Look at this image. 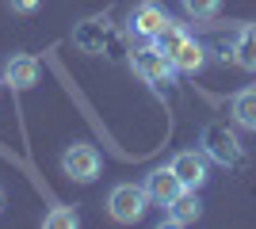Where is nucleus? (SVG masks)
<instances>
[{
  "mask_svg": "<svg viewBox=\"0 0 256 229\" xmlns=\"http://www.w3.org/2000/svg\"><path fill=\"white\" fill-rule=\"evenodd\" d=\"M199 145H203V153L214 164H222V168H241V164H245V145H241V138H237L234 130H226L222 122H206L203 134H199Z\"/></svg>",
  "mask_w": 256,
  "mask_h": 229,
  "instance_id": "obj_1",
  "label": "nucleus"
},
{
  "mask_svg": "<svg viewBox=\"0 0 256 229\" xmlns=\"http://www.w3.org/2000/svg\"><path fill=\"white\" fill-rule=\"evenodd\" d=\"M150 210V195L142 184H115L107 191V218L118 222V226H134V222L146 218Z\"/></svg>",
  "mask_w": 256,
  "mask_h": 229,
  "instance_id": "obj_2",
  "label": "nucleus"
},
{
  "mask_svg": "<svg viewBox=\"0 0 256 229\" xmlns=\"http://www.w3.org/2000/svg\"><path fill=\"white\" fill-rule=\"evenodd\" d=\"M130 69H134L146 84H172V80H176V65L168 61V54H164L157 42L134 46V54H130Z\"/></svg>",
  "mask_w": 256,
  "mask_h": 229,
  "instance_id": "obj_3",
  "label": "nucleus"
},
{
  "mask_svg": "<svg viewBox=\"0 0 256 229\" xmlns=\"http://www.w3.org/2000/svg\"><path fill=\"white\" fill-rule=\"evenodd\" d=\"M62 172L69 176V180H76V184H92V180H100V172H104V157H100L96 145L73 142L62 153Z\"/></svg>",
  "mask_w": 256,
  "mask_h": 229,
  "instance_id": "obj_4",
  "label": "nucleus"
},
{
  "mask_svg": "<svg viewBox=\"0 0 256 229\" xmlns=\"http://www.w3.org/2000/svg\"><path fill=\"white\" fill-rule=\"evenodd\" d=\"M168 23H172V15L160 8L157 0H142L138 8L130 11V19H126V34L130 38H142V42H153Z\"/></svg>",
  "mask_w": 256,
  "mask_h": 229,
  "instance_id": "obj_5",
  "label": "nucleus"
},
{
  "mask_svg": "<svg viewBox=\"0 0 256 229\" xmlns=\"http://www.w3.org/2000/svg\"><path fill=\"white\" fill-rule=\"evenodd\" d=\"M210 164L214 161L203 153V145H192V149L176 153L168 161V168L184 180V187H195V191H199V187H206V180H210Z\"/></svg>",
  "mask_w": 256,
  "mask_h": 229,
  "instance_id": "obj_6",
  "label": "nucleus"
},
{
  "mask_svg": "<svg viewBox=\"0 0 256 229\" xmlns=\"http://www.w3.org/2000/svg\"><path fill=\"white\" fill-rule=\"evenodd\" d=\"M142 187H146V195H150V207H168L172 199L184 191V180L164 164V168H153V172L142 180Z\"/></svg>",
  "mask_w": 256,
  "mask_h": 229,
  "instance_id": "obj_7",
  "label": "nucleus"
},
{
  "mask_svg": "<svg viewBox=\"0 0 256 229\" xmlns=\"http://www.w3.org/2000/svg\"><path fill=\"white\" fill-rule=\"evenodd\" d=\"M199 218H203V199H199V191H195V187H184L180 195L164 207V222H168V226H176V229L195 226Z\"/></svg>",
  "mask_w": 256,
  "mask_h": 229,
  "instance_id": "obj_8",
  "label": "nucleus"
},
{
  "mask_svg": "<svg viewBox=\"0 0 256 229\" xmlns=\"http://www.w3.org/2000/svg\"><path fill=\"white\" fill-rule=\"evenodd\" d=\"M4 84L16 88V92H27V88L38 84V61H34L31 54H12L8 61H4Z\"/></svg>",
  "mask_w": 256,
  "mask_h": 229,
  "instance_id": "obj_9",
  "label": "nucleus"
},
{
  "mask_svg": "<svg viewBox=\"0 0 256 229\" xmlns=\"http://www.w3.org/2000/svg\"><path fill=\"white\" fill-rule=\"evenodd\" d=\"M206 54H210V50H206L203 42H195L192 34H188V38H184V42L168 54V61L176 65V73L195 76V73H203V69H206Z\"/></svg>",
  "mask_w": 256,
  "mask_h": 229,
  "instance_id": "obj_10",
  "label": "nucleus"
},
{
  "mask_svg": "<svg viewBox=\"0 0 256 229\" xmlns=\"http://www.w3.org/2000/svg\"><path fill=\"white\" fill-rule=\"evenodd\" d=\"M230 54H234V61L245 69V73L256 76V23H241V27H237Z\"/></svg>",
  "mask_w": 256,
  "mask_h": 229,
  "instance_id": "obj_11",
  "label": "nucleus"
},
{
  "mask_svg": "<svg viewBox=\"0 0 256 229\" xmlns=\"http://www.w3.org/2000/svg\"><path fill=\"white\" fill-rule=\"evenodd\" d=\"M230 119H234L241 130L256 134V84L234 92V99H230Z\"/></svg>",
  "mask_w": 256,
  "mask_h": 229,
  "instance_id": "obj_12",
  "label": "nucleus"
},
{
  "mask_svg": "<svg viewBox=\"0 0 256 229\" xmlns=\"http://www.w3.org/2000/svg\"><path fill=\"white\" fill-rule=\"evenodd\" d=\"M180 8H184L188 19L206 23V19H214V15L222 11V0H180Z\"/></svg>",
  "mask_w": 256,
  "mask_h": 229,
  "instance_id": "obj_13",
  "label": "nucleus"
},
{
  "mask_svg": "<svg viewBox=\"0 0 256 229\" xmlns=\"http://www.w3.org/2000/svg\"><path fill=\"white\" fill-rule=\"evenodd\" d=\"M42 226L46 229H76V226H80V218H76L73 207H54L50 214L42 218Z\"/></svg>",
  "mask_w": 256,
  "mask_h": 229,
  "instance_id": "obj_14",
  "label": "nucleus"
},
{
  "mask_svg": "<svg viewBox=\"0 0 256 229\" xmlns=\"http://www.w3.org/2000/svg\"><path fill=\"white\" fill-rule=\"evenodd\" d=\"M8 8L16 15H34V11L42 8V0H8Z\"/></svg>",
  "mask_w": 256,
  "mask_h": 229,
  "instance_id": "obj_15",
  "label": "nucleus"
},
{
  "mask_svg": "<svg viewBox=\"0 0 256 229\" xmlns=\"http://www.w3.org/2000/svg\"><path fill=\"white\" fill-rule=\"evenodd\" d=\"M0 214H4V187H0Z\"/></svg>",
  "mask_w": 256,
  "mask_h": 229,
  "instance_id": "obj_16",
  "label": "nucleus"
},
{
  "mask_svg": "<svg viewBox=\"0 0 256 229\" xmlns=\"http://www.w3.org/2000/svg\"><path fill=\"white\" fill-rule=\"evenodd\" d=\"M0 88H4V76H0Z\"/></svg>",
  "mask_w": 256,
  "mask_h": 229,
  "instance_id": "obj_17",
  "label": "nucleus"
}]
</instances>
